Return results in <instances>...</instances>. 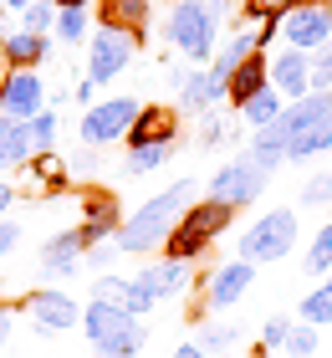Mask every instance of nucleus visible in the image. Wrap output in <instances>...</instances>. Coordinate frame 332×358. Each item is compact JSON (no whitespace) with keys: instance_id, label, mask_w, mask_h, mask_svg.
Listing matches in <instances>:
<instances>
[{"instance_id":"nucleus-1","label":"nucleus","mask_w":332,"mask_h":358,"mask_svg":"<svg viewBox=\"0 0 332 358\" xmlns=\"http://www.w3.org/2000/svg\"><path fill=\"white\" fill-rule=\"evenodd\" d=\"M245 154L256 164H266L271 174L281 164H307V159L332 154V92H312L302 103H287V113L271 128L251 134Z\"/></svg>"},{"instance_id":"nucleus-2","label":"nucleus","mask_w":332,"mask_h":358,"mask_svg":"<svg viewBox=\"0 0 332 358\" xmlns=\"http://www.w3.org/2000/svg\"><path fill=\"white\" fill-rule=\"evenodd\" d=\"M194 194H199L194 179H174L169 189L148 194L138 210H128V215H123V225H118V251L123 256H164L179 215L194 205Z\"/></svg>"},{"instance_id":"nucleus-3","label":"nucleus","mask_w":332,"mask_h":358,"mask_svg":"<svg viewBox=\"0 0 332 358\" xmlns=\"http://www.w3.org/2000/svg\"><path fill=\"white\" fill-rule=\"evenodd\" d=\"M225 0H174L169 21H164V36L189 67H210L215 52H220V26H225Z\"/></svg>"},{"instance_id":"nucleus-4","label":"nucleus","mask_w":332,"mask_h":358,"mask_svg":"<svg viewBox=\"0 0 332 358\" xmlns=\"http://www.w3.org/2000/svg\"><path fill=\"white\" fill-rule=\"evenodd\" d=\"M82 328H87V343L97 348V358H138L148 343L143 317L123 313L118 302H97V297H87V307H82Z\"/></svg>"},{"instance_id":"nucleus-5","label":"nucleus","mask_w":332,"mask_h":358,"mask_svg":"<svg viewBox=\"0 0 332 358\" xmlns=\"http://www.w3.org/2000/svg\"><path fill=\"white\" fill-rule=\"evenodd\" d=\"M296 241H302V215H296L291 205L281 210H261V215L240 231L236 241V256L251 266H271V262H287L296 251Z\"/></svg>"},{"instance_id":"nucleus-6","label":"nucleus","mask_w":332,"mask_h":358,"mask_svg":"<svg viewBox=\"0 0 332 358\" xmlns=\"http://www.w3.org/2000/svg\"><path fill=\"white\" fill-rule=\"evenodd\" d=\"M230 225H236V210L230 205H215V200H194L185 215H179V225H174V236H169V246H164V256L169 262H185V266H194L199 256H205L215 241H220Z\"/></svg>"},{"instance_id":"nucleus-7","label":"nucleus","mask_w":332,"mask_h":358,"mask_svg":"<svg viewBox=\"0 0 332 358\" xmlns=\"http://www.w3.org/2000/svg\"><path fill=\"white\" fill-rule=\"evenodd\" d=\"M138 31H128L118 21H97L92 36H87V83L92 87H108L118 83V77L133 67V57H138Z\"/></svg>"},{"instance_id":"nucleus-8","label":"nucleus","mask_w":332,"mask_h":358,"mask_svg":"<svg viewBox=\"0 0 332 358\" xmlns=\"http://www.w3.org/2000/svg\"><path fill=\"white\" fill-rule=\"evenodd\" d=\"M266 185H271V169L256 164V159L240 149L230 164L210 169V179H205V200L230 205V210H245L251 200H261V194H266Z\"/></svg>"},{"instance_id":"nucleus-9","label":"nucleus","mask_w":332,"mask_h":358,"mask_svg":"<svg viewBox=\"0 0 332 358\" xmlns=\"http://www.w3.org/2000/svg\"><path fill=\"white\" fill-rule=\"evenodd\" d=\"M138 113H143V103H138L133 92H118V97H97V103H92L87 113H82V123H77V138H82V149H108V143H123Z\"/></svg>"},{"instance_id":"nucleus-10","label":"nucleus","mask_w":332,"mask_h":358,"mask_svg":"<svg viewBox=\"0 0 332 358\" xmlns=\"http://www.w3.org/2000/svg\"><path fill=\"white\" fill-rule=\"evenodd\" d=\"M251 287H256V266H251V262H240V256L215 262V266L205 271V282H199V307H194V313H199V317L230 313V307H236Z\"/></svg>"},{"instance_id":"nucleus-11","label":"nucleus","mask_w":332,"mask_h":358,"mask_svg":"<svg viewBox=\"0 0 332 358\" xmlns=\"http://www.w3.org/2000/svg\"><path fill=\"white\" fill-rule=\"evenodd\" d=\"M281 46L307 52V57L332 46V0H312V6H296L281 15Z\"/></svg>"},{"instance_id":"nucleus-12","label":"nucleus","mask_w":332,"mask_h":358,"mask_svg":"<svg viewBox=\"0 0 332 358\" xmlns=\"http://www.w3.org/2000/svg\"><path fill=\"white\" fill-rule=\"evenodd\" d=\"M21 313L36 322L41 333H72V328H82V302L72 297V292H57V287L26 292Z\"/></svg>"},{"instance_id":"nucleus-13","label":"nucleus","mask_w":332,"mask_h":358,"mask_svg":"<svg viewBox=\"0 0 332 358\" xmlns=\"http://www.w3.org/2000/svg\"><path fill=\"white\" fill-rule=\"evenodd\" d=\"M41 108H52V92H46L41 72H6L0 77V118L31 123Z\"/></svg>"},{"instance_id":"nucleus-14","label":"nucleus","mask_w":332,"mask_h":358,"mask_svg":"<svg viewBox=\"0 0 332 358\" xmlns=\"http://www.w3.org/2000/svg\"><path fill=\"white\" fill-rule=\"evenodd\" d=\"M266 83L287 97V103H302V97H312V57L291 52V46H276L266 57Z\"/></svg>"},{"instance_id":"nucleus-15","label":"nucleus","mask_w":332,"mask_h":358,"mask_svg":"<svg viewBox=\"0 0 332 358\" xmlns=\"http://www.w3.org/2000/svg\"><path fill=\"white\" fill-rule=\"evenodd\" d=\"M138 282L148 287V297H154V302H174V297H185V292H189L194 266L169 262V256H148L143 271H138Z\"/></svg>"},{"instance_id":"nucleus-16","label":"nucleus","mask_w":332,"mask_h":358,"mask_svg":"<svg viewBox=\"0 0 332 358\" xmlns=\"http://www.w3.org/2000/svg\"><path fill=\"white\" fill-rule=\"evenodd\" d=\"M46 57H52V36H36V31H6L0 36V62L6 72H41Z\"/></svg>"},{"instance_id":"nucleus-17","label":"nucleus","mask_w":332,"mask_h":358,"mask_svg":"<svg viewBox=\"0 0 332 358\" xmlns=\"http://www.w3.org/2000/svg\"><path fill=\"white\" fill-rule=\"evenodd\" d=\"M174 92H179V108H185V113H210L215 103H225V83L210 67L174 72Z\"/></svg>"},{"instance_id":"nucleus-18","label":"nucleus","mask_w":332,"mask_h":358,"mask_svg":"<svg viewBox=\"0 0 332 358\" xmlns=\"http://www.w3.org/2000/svg\"><path fill=\"white\" fill-rule=\"evenodd\" d=\"M82 256H87V246H82V236H77V225L72 231H57L52 241H41V276L46 282H62V276H72L82 271Z\"/></svg>"},{"instance_id":"nucleus-19","label":"nucleus","mask_w":332,"mask_h":358,"mask_svg":"<svg viewBox=\"0 0 332 358\" xmlns=\"http://www.w3.org/2000/svg\"><path fill=\"white\" fill-rule=\"evenodd\" d=\"M92 297H97V302H118L123 313H133V317H143V313H154V307H159L138 276H118V271L97 276V282H92Z\"/></svg>"},{"instance_id":"nucleus-20","label":"nucleus","mask_w":332,"mask_h":358,"mask_svg":"<svg viewBox=\"0 0 332 358\" xmlns=\"http://www.w3.org/2000/svg\"><path fill=\"white\" fill-rule=\"evenodd\" d=\"M118 225H123V210L113 194H87V215H82L77 236L82 246H103V241H118Z\"/></svg>"},{"instance_id":"nucleus-21","label":"nucleus","mask_w":332,"mask_h":358,"mask_svg":"<svg viewBox=\"0 0 332 358\" xmlns=\"http://www.w3.org/2000/svg\"><path fill=\"white\" fill-rule=\"evenodd\" d=\"M123 143L128 149H143V143H179V118L169 108H159V103H143V113L133 118Z\"/></svg>"},{"instance_id":"nucleus-22","label":"nucleus","mask_w":332,"mask_h":358,"mask_svg":"<svg viewBox=\"0 0 332 358\" xmlns=\"http://www.w3.org/2000/svg\"><path fill=\"white\" fill-rule=\"evenodd\" d=\"M266 57H271V52H256L251 62H240V67L236 72H230V87H225V103L230 108H245V103H251V97L256 92H266V87H271V83H266Z\"/></svg>"},{"instance_id":"nucleus-23","label":"nucleus","mask_w":332,"mask_h":358,"mask_svg":"<svg viewBox=\"0 0 332 358\" xmlns=\"http://www.w3.org/2000/svg\"><path fill=\"white\" fill-rule=\"evenodd\" d=\"M36 149H31V128L15 118H0V169H26Z\"/></svg>"},{"instance_id":"nucleus-24","label":"nucleus","mask_w":332,"mask_h":358,"mask_svg":"<svg viewBox=\"0 0 332 358\" xmlns=\"http://www.w3.org/2000/svg\"><path fill=\"white\" fill-rule=\"evenodd\" d=\"M148 15H154V0H97V21H118L128 31H138V36H143Z\"/></svg>"},{"instance_id":"nucleus-25","label":"nucleus","mask_w":332,"mask_h":358,"mask_svg":"<svg viewBox=\"0 0 332 358\" xmlns=\"http://www.w3.org/2000/svg\"><path fill=\"white\" fill-rule=\"evenodd\" d=\"M281 113H287V97H281L276 87H266V92H256L251 103L240 108V123L251 128V134H261V128H271V123L281 118Z\"/></svg>"},{"instance_id":"nucleus-26","label":"nucleus","mask_w":332,"mask_h":358,"mask_svg":"<svg viewBox=\"0 0 332 358\" xmlns=\"http://www.w3.org/2000/svg\"><path fill=\"white\" fill-rule=\"evenodd\" d=\"M296 322H312V328H332V276H322V282L312 287V292H302Z\"/></svg>"},{"instance_id":"nucleus-27","label":"nucleus","mask_w":332,"mask_h":358,"mask_svg":"<svg viewBox=\"0 0 332 358\" xmlns=\"http://www.w3.org/2000/svg\"><path fill=\"white\" fill-rule=\"evenodd\" d=\"M194 343L205 348L210 358H225V353H240V328H230V322H199Z\"/></svg>"},{"instance_id":"nucleus-28","label":"nucleus","mask_w":332,"mask_h":358,"mask_svg":"<svg viewBox=\"0 0 332 358\" xmlns=\"http://www.w3.org/2000/svg\"><path fill=\"white\" fill-rule=\"evenodd\" d=\"M57 41H66V46H82L92 36V6H66V10H57V31H52Z\"/></svg>"},{"instance_id":"nucleus-29","label":"nucleus","mask_w":332,"mask_h":358,"mask_svg":"<svg viewBox=\"0 0 332 358\" xmlns=\"http://www.w3.org/2000/svg\"><path fill=\"white\" fill-rule=\"evenodd\" d=\"M302 266L317 276V282H322V276H332V220H322L317 231H312V246L302 251Z\"/></svg>"},{"instance_id":"nucleus-30","label":"nucleus","mask_w":332,"mask_h":358,"mask_svg":"<svg viewBox=\"0 0 332 358\" xmlns=\"http://www.w3.org/2000/svg\"><path fill=\"white\" fill-rule=\"evenodd\" d=\"M174 149L179 143H143V149H128V174H154V169H164L174 159Z\"/></svg>"},{"instance_id":"nucleus-31","label":"nucleus","mask_w":332,"mask_h":358,"mask_svg":"<svg viewBox=\"0 0 332 358\" xmlns=\"http://www.w3.org/2000/svg\"><path fill=\"white\" fill-rule=\"evenodd\" d=\"M26 128H31V149H36V154H52V149H57V128H62L57 108H41Z\"/></svg>"},{"instance_id":"nucleus-32","label":"nucleus","mask_w":332,"mask_h":358,"mask_svg":"<svg viewBox=\"0 0 332 358\" xmlns=\"http://www.w3.org/2000/svg\"><path fill=\"white\" fill-rule=\"evenodd\" d=\"M291 328H296V322H291L287 313H271V317L261 322L256 348H266V353H287V338H291Z\"/></svg>"},{"instance_id":"nucleus-33","label":"nucleus","mask_w":332,"mask_h":358,"mask_svg":"<svg viewBox=\"0 0 332 358\" xmlns=\"http://www.w3.org/2000/svg\"><path fill=\"white\" fill-rule=\"evenodd\" d=\"M21 31L52 36V31H57V0H31V6L21 10Z\"/></svg>"},{"instance_id":"nucleus-34","label":"nucleus","mask_w":332,"mask_h":358,"mask_svg":"<svg viewBox=\"0 0 332 358\" xmlns=\"http://www.w3.org/2000/svg\"><path fill=\"white\" fill-rule=\"evenodd\" d=\"M322 348V328H312V322H296L291 338H287V358H317Z\"/></svg>"},{"instance_id":"nucleus-35","label":"nucleus","mask_w":332,"mask_h":358,"mask_svg":"<svg viewBox=\"0 0 332 358\" xmlns=\"http://www.w3.org/2000/svg\"><path fill=\"white\" fill-rule=\"evenodd\" d=\"M322 205H332V169H317L302 185V210H322Z\"/></svg>"},{"instance_id":"nucleus-36","label":"nucleus","mask_w":332,"mask_h":358,"mask_svg":"<svg viewBox=\"0 0 332 358\" xmlns=\"http://www.w3.org/2000/svg\"><path fill=\"white\" fill-rule=\"evenodd\" d=\"M236 138H240V128H230V123H220V118H205V128L194 134L199 149H220V143H236Z\"/></svg>"},{"instance_id":"nucleus-37","label":"nucleus","mask_w":332,"mask_h":358,"mask_svg":"<svg viewBox=\"0 0 332 358\" xmlns=\"http://www.w3.org/2000/svg\"><path fill=\"white\" fill-rule=\"evenodd\" d=\"M118 241H103V246H87V256H82V262H87V271H97V276H108L113 271V262H118Z\"/></svg>"},{"instance_id":"nucleus-38","label":"nucleus","mask_w":332,"mask_h":358,"mask_svg":"<svg viewBox=\"0 0 332 358\" xmlns=\"http://www.w3.org/2000/svg\"><path fill=\"white\" fill-rule=\"evenodd\" d=\"M312 92H332V46L312 52Z\"/></svg>"},{"instance_id":"nucleus-39","label":"nucleus","mask_w":332,"mask_h":358,"mask_svg":"<svg viewBox=\"0 0 332 358\" xmlns=\"http://www.w3.org/2000/svg\"><path fill=\"white\" fill-rule=\"evenodd\" d=\"M26 169H31V179H36V185H52V189L62 185V174H57L62 164H57V159H52V154H36V159H31V164H26Z\"/></svg>"},{"instance_id":"nucleus-40","label":"nucleus","mask_w":332,"mask_h":358,"mask_svg":"<svg viewBox=\"0 0 332 358\" xmlns=\"http://www.w3.org/2000/svg\"><path fill=\"white\" fill-rule=\"evenodd\" d=\"M276 41H281V10H266L256 21V46L266 52V46H276Z\"/></svg>"},{"instance_id":"nucleus-41","label":"nucleus","mask_w":332,"mask_h":358,"mask_svg":"<svg viewBox=\"0 0 332 358\" xmlns=\"http://www.w3.org/2000/svg\"><path fill=\"white\" fill-rule=\"evenodd\" d=\"M15 241H21V220H10V215H6V220H0V256H10V251H15Z\"/></svg>"},{"instance_id":"nucleus-42","label":"nucleus","mask_w":332,"mask_h":358,"mask_svg":"<svg viewBox=\"0 0 332 358\" xmlns=\"http://www.w3.org/2000/svg\"><path fill=\"white\" fill-rule=\"evenodd\" d=\"M72 97H77V103H82V113H87V108H92V103H97V87H92V83H87V77H82V83H77V87H72Z\"/></svg>"},{"instance_id":"nucleus-43","label":"nucleus","mask_w":332,"mask_h":358,"mask_svg":"<svg viewBox=\"0 0 332 358\" xmlns=\"http://www.w3.org/2000/svg\"><path fill=\"white\" fill-rule=\"evenodd\" d=\"M256 6H261V10H281V15H287V10H296V6H312V0H256Z\"/></svg>"},{"instance_id":"nucleus-44","label":"nucleus","mask_w":332,"mask_h":358,"mask_svg":"<svg viewBox=\"0 0 332 358\" xmlns=\"http://www.w3.org/2000/svg\"><path fill=\"white\" fill-rule=\"evenodd\" d=\"M15 205V185H10V179L6 174H0V220H6V210Z\"/></svg>"},{"instance_id":"nucleus-45","label":"nucleus","mask_w":332,"mask_h":358,"mask_svg":"<svg viewBox=\"0 0 332 358\" xmlns=\"http://www.w3.org/2000/svg\"><path fill=\"white\" fill-rule=\"evenodd\" d=\"M169 358H210V353H205V348H199V343H194V338H189V343H179V348H174Z\"/></svg>"},{"instance_id":"nucleus-46","label":"nucleus","mask_w":332,"mask_h":358,"mask_svg":"<svg viewBox=\"0 0 332 358\" xmlns=\"http://www.w3.org/2000/svg\"><path fill=\"white\" fill-rule=\"evenodd\" d=\"M6 338H10V307H0V348H6Z\"/></svg>"},{"instance_id":"nucleus-47","label":"nucleus","mask_w":332,"mask_h":358,"mask_svg":"<svg viewBox=\"0 0 332 358\" xmlns=\"http://www.w3.org/2000/svg\"><path fill=\"white\" fill-rule=\"evenodd\" d=\"M26 6H31V0H0V10H10V15H21Z\"/></svg>"},{"instance_id":"nucleus-48","label":"nucleus","mask_w":332,"mask_h":358,"mask_svg":"<svg viewBox=\"0 0 332 358\" xmlns=\"http://www.w3.org/2000/svg\"><path fill=\"white\" fill-rule=\"evenodd\" d=\"M66 6H92V0H57V10H66Z\"/></svg>"},{"instance_id":"nucleus-49","label":"nucleus","mask_w":332,"mask_h":358,"mask_svg":"<svg viewBox=\"0 0 332 358\" xmlns=\"http://www.w3.org/2000/svg\"><path fill=\"white\" fill-rule=\"evenodd\" d=\"M0 77H6V62H0Z\"/></svg>"},{"instance_id":"nucleus-50","label":"nucleus","mask_w":332,"mask_h":358,"mask_svg":"<svg viewBox=\"0 0 332 358\" xmlns=\"http://www.w3.org/2000/svg\"><path fill=\"white\" fill-rule=\"evenodd\" d=\"M225 358H240V353H225Z\"/></svg>"},{"instance_id":"nucleus-51","label":"nucleus","mask_w":332,"mask_h":358,"mask_svg":"<svg viewBox=\"0 0 332 358\" xmlns=\"http://www.w3.org/2000/svg\"><path fill=\"white\" fill-rule=\"evenodd\" d=\"M0 15H6V10H0Z\"/></svg>"}]
</instances>
